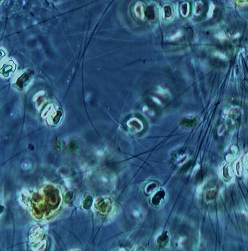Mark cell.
I'll return each mask as SVG.
<instances>
[{"label":"cell","mask_w":248,"mask_h":251,"mask_svg":"<svg viewBox=\"0 0 248 251\" xmlns=\"http://www.w3.org/2000/svg\"><path fill=\"white\" fill-rule=\"evenodd\" d=\"M143 9H144L143 6L140 3L136 4L134 7V12L135 16L140 20L144 19L145 14H144Z\"/></svg>","instance_id":"obj_1"},{"label":"cell","mask_w":248,"mask_h":251,"mask_svg":"<svg viewBox=\"0 0 248 251\" xmlns=\"http://www.w3.org/2000/svg\"><path fill=\"white\" fill-rule=\"evenodd\" d=\"M163 17L165 19H169L173 16V10L172 8L169 5H166L164 6L163 8Z\"/></svg>","instance_id":"obj_2"},{"label":"cell","mask_w":248,"mask_h":251,"mask_svg":"<svg viewBox=\"0 0 248 251\" xmlns=\"http://www.w3.org/2000/svg\"><path fill=\"white\" fill-rule=\"evenodd\" d=\"M92 202L93 200L92 197L89 195H87L83 201V207L86 210H89L92 206Z\"/></svg>","instance_id":"obj_3"},{"label":"cell","mask_w":248,"mask_h":251,"mask_svg":"<svg viewBox=\"0 0 248 251\" xmlns=\"http://www.w3.org/2000/svg\"><path fill=\"white\" fill-rule=\"evenodd\" d=\"M181 15L184 17L188 16L189 13V5L188 3H184L181 5Z\"/></svg>","instance_id":"obj_4"},{"label":"cell","mask_w":248,"mask_h":251,"mask_svg":"<svg viewBox=\"0 0 248 251\" xmlns=\"http://www.w3.org/2000/svg\"><path fill=\"white\" fill-rule=\"evenodd\" d=\"M73 197V192H68L66 193L65 197V202L66 203L69 204L71 202Z\"/></svg>","instance_id":"obj_5"},{"label":"cell","mask_w":248,"mask_h":251,"mask_svg":"<svg viewBox=\"0 0 248 251\" xmlns=\"http://www.w3.org/2000/svg\"><path fill=\"white\" fill-rule=\"evenodd\" d=\"M214 9V5L212 4H211V5L209 7V12H208V16L209 17H211L212 16Z\"/></svg>","instance_id":"obj_6"},{"label":"cell","mask_w":248,"mask_h":251,"mask_svg":"<svg viewBox=\"0 0 248 251\" xmlns=\"http://www.w3.org/2000/svg\"><path fill=\"white\" fill-rule=\"evenodd\" d=\"M181 35V32L180 31L176 33L175 35H173V36L171 37V39H173V40L176 39L177 38L179 37Z\"/></svg>","instance_id":"obj_7"},{"label":"cell","mask_w":248,"mask_h":251,"mask_svg":"<svg viewBox=\"0 0 248 251\" xmlns=\"http://www.w3.org/2000/svg\"><path fill=\"white\" fill-rule=\"evenodd\" d=\"M0 209H1V213L2 212H3V211L4 210V207H3V206L1 205V207H0Z\"/></svg>","instance_id":"obj_8"}]
</instances>
